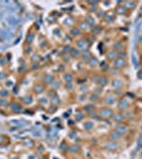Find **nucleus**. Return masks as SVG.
<instances>
[{
  "instance_id": "obj_16",
  "label": "nucleus",
  "mask_w": 142,
  "mask_h": 159,
  "mask_svg": "<svg viewBox=\"0 0 142 159\" xmlns=\"http://www.w3.org/2000/svg\"><path fill=\"white\" fill-rule=\"evenodd\" d=\"M81 150H82L81 145L77 144V143H72V144L69 145L68 152L70 154H72V155H76V154L81 153Z\"/></svg>"
},
{
  "instance_id": "obj_36",
  "label": "nucleus",
  "mask_w": 142,
  "mask_h": 159,
  "mask_svg": "<svg viewBox=\"0 0 142 159\" xmlns=\"http://www.w3.org/2000/svg\"><path fill=\"white\" fill-rule=\"evenodd\" d=\"M64 87H65L68 91H72L76 89V84H74V82H69V83L64 84Z\"/></svg>"
},
{
  "instance_id": "obj_33",
  "label": "nucleus",
  "mask_w": 142,
  "mask_h": 159,
  "mask_svg": "<svg viewBox=\"0 0 142 159\" xmlns=\"http://www.w3.org/2000/svg\"><path fill=\"white\" fill-rule=\"evenodd\" d=\"M10 100H7V99H2V98H0V109H6L9 107V105H10Z\"/></svg>"
},
{
  "instance_id": "obj_24",
  "label": "nucleus",
  "mask_w": 142,
  "mask_h": 159,
  "mask_svg": "<svg viewBox=\"0 0 142 159\" xmlns=\"http://www.w3.org/2000/svg\"><path fill=\"white\" fill-rule=\"evenodd\" d=\"M90 56H91V54H90V51L89 50L83 51V52H81V56H80V60L83 61V63H87V61L89 60Z\"/></svg>"
},
{
  "instance_id": "obj_4",
  "label": "nucleus",
  "mask_w": 142,
  "mask_h": 159,
  "mask_svg": "<svg viewBox=\"0 0 142 159\" xmlns=\"http://www.w3.org/2000/svg\"><path fill=\"white\" fill-rule=\"evenodd\" d=\"M102 147L106 151H109V152H117V151H119V148H120V143L117 142V141L108 139L103 142Z\"/></svg>"
},
{
  "instance_id": "obj_21",
  "label": "nucleus",
  "mask_w": 142,
  "mask_h": 159,
  "mask_svg": "<svg viewBox=\"0 0 142 159\" xmlns=\"http://www.w3.org/2000/svg\"><path fill=\"white\" fill-rule=\"evenodd\" d=\"M116 58H118V52H116V51L112 49L108 50L106 53V60L108 61H110V63H112Z\"/></svg>"
},
{
  "instance_id": "obj_23",
  "label": "nucleus",
  "mask_w": 142,
  "mask_h": 159,
  "mask_svg": "<svg viewBox=\"0 0 142 159\" xmlns=\"http://www.w3.org/2000/svg\"><path fill=\"white\" fill-rule=\"evenodd\" d=\"M115 18H116V15L113 14V13H106V15H105V17H104V20L106 24L110 25L115 21Z\"/></svg>"
},
{
  "instance_id": "obj_3",
  "label": "nucleus",
  "mask_w": 142,
  "mask_h": 159,
  "mask_svg": "<svg viewBox=\"0 0 142 159\" xmlns=\"http://www.w3.org/2000/svg\"><path fill=\"white\" fill-rule=\"evenodd\" d=\"M116 105H117L118 111L126 112L131 108V101H130V99H127V98H121L118 100Z\"/></svg>"
},
{
  "instance_id": "obj_2",
  "label": "nucleus",
  "mask_w": 142,
  "mask_h": 159,
  "mask_svg": "<svg viewBox=\"0 0 142 159\" xmlns=\"http://www.w3.org/2000/svg\"><path fill=\"white\" fill-rule=\"evenodd\" d=\"M92 81H94V84H97V86L101 87V88H103V87L107 86L108 84L110 83L109 76H108L107 74H105V73H102V74H95L94 78H92Z\"/></svg>"
},
{
  "instance_id": "obj_20",
  "label": "nucleus",
  "mask_w": 142,
  "mask_h": 159,
  "mask_svg": "<svg viewBox=\"0 0 142 159\" xmlns=\"http://www.w3.org/2000/svg\"><path fill=\"white\" fill-rule=\"evenodd\" d=\"M94 126H95L94 122L92 121L91 119L86 120V121H84V123H83V127L86 132H91V130L94 129Z\"/></svg>"
},
{
  "instance_id": "obj_15",
  "label": "nucleus",
  "mask_w": 142,
  "mask_h": 159,
  "mask_svg": "<svg viewBox=\"0 0 142 159\" xmlns=\"http://www.w3.org/2000/svg\"><path fill=\"white\" fill-rule=\"evenodd\" d=\"M62 80H63V81L65 82V83H69V82H74V80H76V75H74V73L71 72V71H66V72L63 73Z\"/></svg>"
},
{
  "instance_id": "obj_18",
  "label": "nucleus",
  "mask_w": 142,
  "mask_h": 159,
  "mask_svg": "<svg viewBox=\"0 0 142 159\" xmlns=\"http://www.w3.org/2000/svg\"><path fill=\"white\" fill-rule=\"evenodd\" d=\"M87 65L89 66L90 68H97L98 66L100 65V61H99V60H98L95 56H94V55H91L89 57V60L87 61Z\"/></svg>"
},
{
  "instance_id": "obj_5",
  "label": "nucleus",
  "mask_w": 142,
  "mask_h": 159,
  "mask_svg": "<svg viewBox=\"0 0 142 159\" xmlns=\"http://www.w3.org/2000/svg\"><path fill=\"white\" fill-rule=\"evenodd\" d=\"M118 98L117 96H115L113 93H106L102 99V102L104 104V106H108V107H112L113 105L117 104L118 102Z\"/></svg>"
},
{
  "instance_id": "obj_42",
  "label": "nucleus",
  "mask_w": 142,
  "mask_h": 159,
  "mask_svg": "<svg viewBox=\"0 0 142 159\" xmlns=\"http://www.w3.org/2000/svg\"><path fill=\"white\" fill-rule=\"evenodd\" d=\"M137 76H138L139 80H142V69L140 71H138V75H137Z\"/></svg>"
},
{
  "instance_id": "obj_11",
  "label": "nucleus",
  "mask_w": 142,
  "mask_h": 159,
  "mask_svg": "<svg viewBox=\"0 0 142 159\" xmlns=\"http://www.w3.org/2000/svg\"><path fill=\"white\" fill-rule=\"evenodd\" d=\"M125 86V81L121 78H116L112 81V87L116 90H121Z\"/></svg>"
},
{
  "instance_id": "obj_10",
  "label": "nucleus",
  "mask_w": 142,
  "mask_h": 159,
  "mask_svg": "<svg viewBox=\"0 0 142 159\" xmlns=\"http://www.w3.org/2000/svg\"><path fill=\"white\" fill-rule=\"evenodd\" d=\"M46 89H47V86H45L42 82H36V83L33 85L32 87V91L34 94H37V96H40V94L45 93Z\"/></svg>"
},
{
  "instance_id": "obj_8",
  "label": "nucleus",
  "mask_w": 142,
  "mask_h": 159,
  "mask_svg": "<svg viewBox=\"0 0 142 159\" xmlns=\"http://www.w3.org/2000/svg\"><path fill=\"white\" fill-rule=\"evenodd\" d=\"M112 129L116 130V132H118L119 134H121L122 136H125L128 134V132H130V126H128L125 122L124 123H116Z\"/></svg>"
},
{
  "instance_id": "obj_37",
  "label": "nucleus",
  "mask_w": 142,
  "mask_h": 159,
  "mask_svg": "<svg viewBox=\"0 0 142 159\" xmlns=\"http://www.w3.org/2000/svg\"><path fill=\"white\" fill-rule=\"evenodd\" d=\"M88 86L86 85V84H81L79 87V92L80 94H86V92L88 91Z\"/></svg>"
},
{
  "instance_id": "obj_32",
  "label": "nucleus",
  "mask_w": 142,
  "mask_h": 159,
  "mask_svg": "<svg viewBox=\"0 0 142 159\" xmlns=\"http://www.w3.org/2000/svg\"><path fill=\"white\" fill-rule=\"evenodd\" d=\"M89 101H90V103H94V104H95L97 102H99L100 101V96L99 94H97L95 92H92L91 94L89 96Z\"/></svg>"
},
{
  "instance_id": "obj_19",
  "label": "nucleus",
  "mask_w": 142,
  "mask_h": 159,
  "mask_svg": "<svg viewBox=\"0 0 142 159\" xmlns=\"http://www.w3.org/2000/svg\"><path fill=\"white\" fill-rule=\"evenodd\" d=\"M69 34H70L72 37H79L83 34V32H82L76 25H72L70 29H69Z\"/></svg>"
},
{
  "instance_id": "obj_29",
  "label": "nucleus",
  "mask_w": 142,
  "mask_h": 159,
  "mask_svg": "<svg viewBox=\"0 0 142 159\" xmlns=\"http://www.w3.org/2000/svg\"><path fill=\"white\" fill-rule=\"evenodd\" d=\"M76 27L79 28V29L81 30L82 32H86V31H88V30L90 29L89 25L87 24L86 21H82V22H80V24H77Z\"/></svg>"
},
{
  "instance_id": "obj_14",
  "label": "nucleus",
  "mask_w": 142,
  "mask_h": 159,
  "mask_svg": "<svg viewBox=\"0 0 142 159\" xmlns=\"http://www.w3.org/2000/svg\"><path fill=\"white\" fill-rule=\"evenodd\" d=\"M107 138H108L109 140H113V141H117V142H119L120 140H122L123 136L121 135V134H119L118 132H116V130L112 129L109 133H108Z\"/></svg>"
},
{
  "instance_id": "obj_22",
  "label": "nucleus",
  "mask_w": 142,
  "mask_h": 159,
  "mask_svg": "<svg viewBox=\"0 0 142 159\" xmlns=\"http://www.w3.org/2000/svg\"><path fill=\"white\" fill-rule=\"evenodd\" d=\"M112 50H115L116 52H120V51L122 50H125L124 48V43H123L121 40H117V42H115L112 43Z\"/></svg>"
},
{
  "instance_id": "obj_40",
  "label": "nucleus",
  "mask_w": 142,
  "mask_h": 159,
  "mask_svg": "<svg viewBox=\"0 0 142 159\" xmlns=\"http://www.w3.org/2000/svg\"><path fill=\"white\" fill-rule=\"evenodd\" d=\"M118 57L119 58L127 57V52H126V50H122V51H120V52H118Z\"/></svg>"
},
{
  "instance_id": "obj_31",
  "label": "nucleus",
  "mask_w": 142,
  "mask_h": 159,
  "mask_svg": "<svg viewBox=\"0 0 142 159\" xmlns=\"http://www.w3.org/2000/svg\"><path fill=\"white\" fill-rule=\"evenodd\" d=\"M94 109H97V107H95V104H94V103L86 104L83 107V110H84L85 112H86V114H88V112L92 111V110H94Z\"/></svg>"
},
{
  "instance_id": "obj_38",
  "label": "nucleus",
  "mask_w": 142,
  "mask_h": 159,
  "mask_svg": "<svg viewBox=\"0 0 142 159\" xmlns=\"http://www.w3.org/2000/svg\"><path fill=\"white\" fill-rule=\"evenodd\" d=\"M39 61H40V55L37 52H35L34 54L31 56V61L32 63H39Z\"/></svg>"
},
{
  "instance_id": "obj_12",
  "label": "nucleus",
  "mask_w": 142,
  "mask_h": 159,
  "mask_svg": "<svg viewBox=\"0 0 142 159\" xmlns=\"http://www.w3.org/2000/svg\"><path fill=\"white\" fill-rule=\"evenodd\" d=\"M112 120L116 123H124L126 121V115L122 111H115Z\"/></svg>"
},
{
  "instance_id": "obj_7",
  "label": "nucleus",
  "mask_w": 142,
  "mask_h": 159,
  "mask_svg": "<svg viewBox=\"0 0 142 159\" xmlns=\"http://www.w3.org/2000/svg\"><path fill=\"white\" fill-rule=\"evenodd\" d=\"M89 47H90V42H89L88 38H85V37L80 38V39L76 43V48L77 50L81 51V52L89 50Z\"/></svg>"
},
{
  "instance_id": "obj_13",
  "label": "nucleus",
  "mask_w": 142,
  "mask_h": 159,
  "mask_svg": "<svg viewBox=\"0 0 142 159\" xmlns=\"http://www.w3.org/2000/svg\"><path fill=\"white\" fill-rule=\"evenodd\" d=\"M55 75L53 73H45L42 76V83L45 86H50L52 84V82L55 80Z\"/></svg>"
},
{
  "instance_id": "obj_9",
  "label": "nucleus",
  "mask_w": 142,
  "mask_h": 159,
  "mask_svg": "<svg viewBox=\"0 0 142 159\" xmlns=\"http://www.w3.org/2000/svg\"><path fill=\"white\" fill-rule=\"evenodd\" d=\"M112 67L117 69V70H122V69H124L126 66H127V60L126 58H116L115 61L112 63Z\"/></svg>"
},
{
  "instance_id": "obj_43",
  "label": "nucleus",
  "mask_w": 142,
  "mask_h": 159,
  "mask_svg": "<svg viewBox=\"0 0 142 159\" xmlns=\"http://www.w3.org/2000/svg\"><path fill=\"white\" fill-rule=\"evenodd\" d=\"M141 56H142V53H141Z\"/></svg>"
},
{
  "instance_id": "obj_30",
  "label": "nucleus",
  "mask_w": 142,
  "mask_h": 159,
  "mask_svg": "<svg viewBox=\"0 0 142 159\" xmlns=\"http://www.w3.org/2000/svg\"><path fill=\"white\" fill-rule=\"evenodd\" d=\"M86 112L84 111L83 109L82 110H80V111H77L76 112V121H83V120H85V118H86Z\"/></svg>"
},
{
  "instance_id": "obj_35",
  "label": "nucleus",
  "mask_w": 142,
  "mask_h": 159,
  "mask_svg": "<svg viewBox=\"0 0 142 159\" xmlns=\"http://www.w3.org/2000/svg\"><path fill=\"white\" fill-rule=\"evenodd\" d=\"M123 4L125 6V7L127 10H133L137 7V2L136 1H124Z\"/></svg>"
},
{
  "instance_id": "obj_41",
  "label": "nucleus",
  "mask_w": 142,
  "mask_h": 159,
  "mask_svg": "<svg viewBox=\"0 0 142 159\" xmlns=\"http://www.w3.org/2000/svg\"><path fill=\"white\" fill-rule=\"evenodd\" d=\"M33 39H34V34L33 33H30V35L28 34V37H27V43H31L33 42Z\"/></svg>"
},
{
  "instance_id": "obj_26",
  "label": "nucleus",
  "mask_w": 142,
  "mask_h": 159,
  "mask_svg": "<svg viewBox=\"0 0 142 159\" xmlns=\"http://www.w3.org/2000/svg\"><path fill=\"white\" fill-rule=\"evenodd\" d=\"M62 86V82H61V80H58V79H55L54 81L52 82V84H51L50 86V88H51V90H57V89L59 88V87Z\"/></svg>"
},
{
  "instance_id": "obj_25",
  "label": "nucleus",
  "mask_w": 142,
  "mask_h": 159,
  "mask_svg": "<svg viewBox=\"0 0 142 159\" xmlns=\"http://www.w3.org/2000/svg\"><path fill=\"white\" fill-rule=\"evenodd\" d=\"M32 101H33V98H32V96H29V94H25V97H22L21 99H20V102H21V104L22 105H29L32 103Z\"/></svg>"
},
{
  "instance_id": "obj_28",
  "label": "nucleus",
  "mask_w": 142,
  "mask_h": 159,
  "mask_svg": "<svg viewBox=\"0 0 142 159\" xmlns=\"http://www.w3.org/2000/svg\"><path fill=\"white\" fill-rule=\"evenodd\" d=\"M11 96V91L9 90L7 88H0V98L2 99H7L9 97Z\"/></svg>"
},
{
  "instance_id": "obj_39",
  "label": "nucleus",
  "mask_w": 142,
  "mask_h": 159,
  "mask_svg": "<svg viewBox=\"0 0 142 159\" xmlns=\"http://www.w3.org/2000/svg\"><path fill=\"white\" fill-rule=\"evenodd\" d=\"M71 46H69V45H65L63 47V53L64 54H69L70 53V51H71Z\"/></svg>"
},
{
  "instance_id": "obj_17",
  "label": "nucleus",
  "mask_w": 142,
  "mask_h": 159,
  "mask_svg": "<svg viewBox=\"0 0 142 159\" xmlns=\"http://www.w3.org/2000/svg\"><path fill=\"white\" fill-rule=\"evenodd\" d=\"M120 6H118L117 7H116V14H118V15H126L128 13V10L126 9L125 6L123 4V2H118Z\"/></svg>"
},
{
  "instance_id": "obj_6",
  "label": "nucleus",
  "mask_w": 142,
  "mask_h": 159,
  "mask_svg": "<svg viewBox=\"0 0 142 159\" xmlns=\"http://www.w3.org/2000/svg\"><path fill=\"white\" fill-rule=\"evenodd\" d=\"M7 109L10 110V111L12 112V114H20V112H22V110H24V105L21 104V102H18V101H11L10 102V105L9 107H7Z\"/></svg>"
},
{
  "instance_id": "obj_1",
  "label": "nucleus",
  "mask_w": 142,
  "mask_h": 159,
  "mask_svg": "<svg viewBox=\"0 0 142 159\" xmlns=\"http://www.w3.org/2000/svg\"><path fill=\"white\" fill-rule=\"evenodd\" d=\"M97 111L101 120H112L113 114H115L112 107L108 106H101L99 108H97Z\"/></svg>"
},
{
  "instance_id": "obj_27",
  "label": "nucleus",
  "mask_w": 142,
  "mask_h": 159,
  "mask_svg": "<svg viewBox=\"0 0 142 159\" xmlns=\"http://www.w3.org/2000/svg\"><path fill=\"white\" fill-rule=\"evenodd\" d=\"M69 55H70V58H80V56H81V51L77 50L76 47L71 48V51H70V53H69Z\"/></svg>"
},
{
  "instance_id": "obj_34",
  "label": "nucleus",
  "mask_w": 142,
  "mask_h": 159,
  "mask_svg": "<svg viewBox=\"0 0 142 159\" xmlns=\"http://www.w3.org/2000/svg\"><path fill=\"white\" fill-rule=\"evenodd\" d=\"M69 145H70V144H68V143H67L66 141H63V142H62L61 144H59V151H61V153H66V152H68Z\"/></svg>"
}]
</instances>
